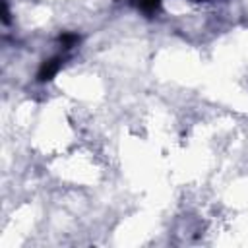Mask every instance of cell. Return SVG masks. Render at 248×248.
Returning a JSON list of instances; mask_svg holds the SVG:
<instances>
[{
    "instance_id": "6da1fadb",
    "label": "cell",
    "mask_w": 248,
    "mask_h": 248,
    "mask_svg": "<svg viewBox=\"0 0 248 248\" xmlns=\"http://www.w3.org/2000/svg\"><path fill=\"white\" fill-rule=\"evenodd\" d=\"M58 68H60V58H52V60L45 62L43 68H41V72H39V79H41V81L50 79V78L58 72Z\"/></svg>"
},
{
    "instance_id": "7a4b0ae2",
    "label": "cell",
    "mask_w": 248,
    "mask_h": 248,
    "mask_svg": "<svg viewBox=\"0 0 248 248\" xmlns=\"http://www.w3.org/2000/svg\"><path fill=\"white\" fill-rule=\"evenodd\" d=\"M136 4H138L140 10L149 14V12H155L161 6V0H136Z\"/></svg>"
},
{
    "instance_id": "3957f363",
    "label": "cell",
    "mask_w": 248,
    "mask_h": 248,
    "mask_svg": "<svg viewBox=\"0 0 248 248\" xmlns=\"http://www.w3.org/2000/svg\"><path fill=\"white\" fill-rule=\"evenodd\" d=\"M60 41H62L66 46H72V45L78 41V37H76V35H70V33H66V35H62V37H60Z\"/></svg>"
}]
</instances>
